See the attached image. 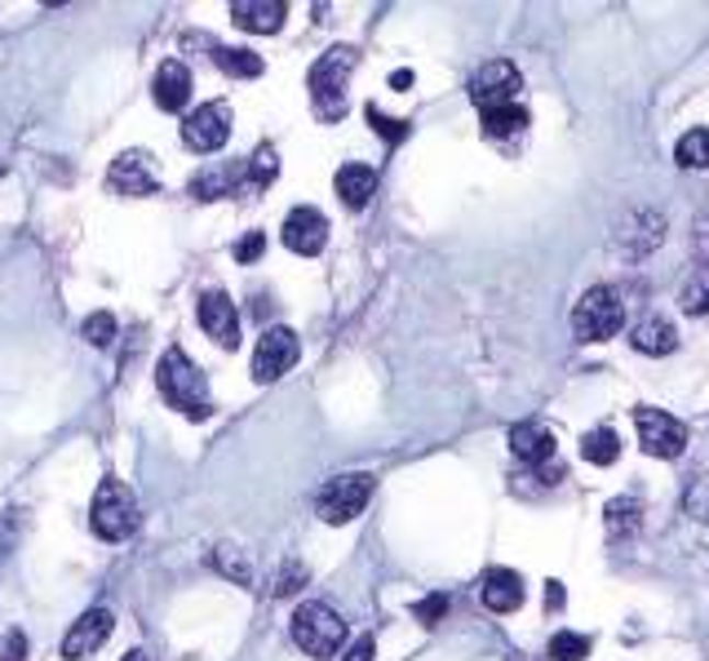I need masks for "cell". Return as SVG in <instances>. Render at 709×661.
I'll return each instance as SVG.
<instances>
[{
	"instance_id": "obj_1",
	"label": "cell",
	"mask_w": 709,
	"mask_h": 661,
	"mask_svg": "<svg viewBox=\"0 0 709 661\" xmlns=\"http://www.w3.org/2000/svg\"><path fill=\"white\" fill-rule=\"evenodd\" d=\"M156 386L165 395L169 408H178L182 417L191 422H204L213 417V395H209V378L200 373V365L182 351V347H169L156 365Z\"/></svg>"
},
{
	"instance_id": "obj_2",
	"label": "cell",
	"mask_w": 709,
	"mask_h": 661,
	"mask_svg": "<svg viewBox=\"0 0 709 661\" xmlns=\"http://www.w3.org/2000/svg\"><path fill=\"white\" fill-rule=\"evenodd\" d=\"M138 524H143V506L134 497V489L125 480L106 475L98 484V493H93V506H89L93 537H102V541H130L138 533Z\"/></svg>"
},
{
	"instance_id": "obj_3",
	"label": "cell",
	"mask_w": 709,
	"mask_h": 661,
	"mask_svg": "<svg viewBox=\"0 0 709 661\" xmlns=\"http://www.w3.org/2000/svg\"><path fill=\"white\" fill-rule=\"evenodd\" d=\"M354 71V49L350 45H333L315 67H311V102L319 121H341L346 116V80Z\"/></svg>"
},
{
	"instance_id": "obj_4",
	"label": "cell",
	"mask_w": 709,
	"mask_h": 661,
	"mask_svg": "<svg viewBox=\"0 0 709 661\" xmlns=\"http://www.w3.org/2000/svg\"><path fill=\"white\" fill-rule=\"evenodd\" d=\"M621 324H626V302L608 284H595L572 306V334H576V343H608V338L621 334Z\"/></svg>"
},
{
	"instance_id": "obj_5",
	"label": "cell",
	"mask_w": 709,
	"mask_h": 661,
	"mask_svg": "<svg viewBox=\"0 0 709 661\" xmlns=\"http://www.w3.org/2000/svg\"><path fill=\"white\" fill-rule=\"evenodd\" d=\"M289 635L306 657H333L346 643V621L328 604H297Z\"/></svg>"
},
{
	"instance_id": "obj_6",
	"label": "cell",
	"mask_w": 709,
	"mask_h": 661,
	"mask_svg": "<svg viewBox=\"0 0 709 661\" xmlns=\"http://www.w3.org/2000/svg\"><path fill=\"white\" fill-rule=\"evenodd\" d=\"M373 493H378V480L373 475H337V480H328L319 489L315 515L324 524H350V519L364 515V506L373 502Z\"/></svg>"
},
{
	"instance_id": "obj_7",
	"label": "cell",
	"mask_w": 709,
	"mask_h": 661,
	"mask_svg": "<svg viewBox=\"0 0 709 661\" xmlns=\"http://www.w3.org/2000/svg\"><path fill=\"white\" fill-rule=\"evenodd\" d=\"M634 430H639L643 453H652V458L669 462V458H683V449H687V426L674 413H665V408L639 404L634 408Z\"/></svg>"
},
{
	"instance_id": "obj_8",
	"label": "cell",
	"mask_w": 709,
	"mask_h": 661,
	"mask_svg": "<svg viewBox=\"0 0 709 661\" xmlns=\"http://www.w3.org/2000/svg\"><path fill=\"white\" fill-rule=\"evenodd\" d=\"M106 187L121 195H156L160 191V160L143 147H130L106 165Z\"/></svg>"
},
{
	"instance_id": "obj_9",
	"label": "cell",
	"mask_w": 709,
	"mask_h": 661,
	"mask_svg": "<svg viewBox=\"0 0 709 661\" xmlns=\"http://www.w3.org/2000/svg\"><path fill=\"white\" fill-rule=\"evenodd\" d=\"M226 138H230V107H226L222 98H213V102L195 107V112L182 121V143H187L195 156H213V152H222V147H226Z\"/></svg>"
},
{
	"instance_id": "obj_10",
	"label": "cell",
	"mask_w": 709,
	"mask_h": 661,
	"mask_svg": "<svg viewBox=\"0 0 709 661\" xmlns=\"http://www.w3.org/2000/svg\"><path fill=\"white\" fill-rule=\"evenodd\" d=\"M297 334L293 328H284V324H275V328H267V334L258 338V347H254V382H280L293 365H297Z\"/></svg>"
},
{
	"instance_id": "obj_11",
	"label": "cell",
	"mask_w": 709,
	"mask_h": 661,
	"mask_svg": "<svg viewBox=\"0 0 709 661\" xmlns=\"http://www.w3.org/2000/svg\"><path fill=\"white\" fill-rule=\"evenodd\" d=\"M470 98H475V107L484 112V107H502V102H519V89H524V76L515 63L497 58V63H484L475 76H470Z\"/></svg>"
},
{
	"instance_id": "obj_12",
	"label": "cell",
	"mask_w": 709,
	"mask_h": 661,
	"mask_svg": "<svg viewBox=\"0 0 709 661\" xmlns=\"http://www.w3.org/2000/svg\"><path fill=\"white\" fill-rule=\"evenodd\" d=\"M200 328H204V338L217 343L222 351L240 347V311H235V302L222 289L200 293Z\"/></svg>"
},
{
	"instance_id": "obj_13",
	"label": "cell",
	"mask_w": 709,
	"mask_h": 661,
	"mask_svg": "<svg viewBox=\"0 0 709 661\" xmlns=\"http://www.w3.org/2000/svg\"><path fill=\"white\" fill-rule=\"evenodd\" d=\"M280 236H284V245H289L293 254L315 258V254L328 245V217H324L319 209H311V204H297V209L284 217Z\"/></svg>"
},
{
	"instance_id": "obj_14",
	"label": "cell",
	"mask_w": 709,
	"mask_h": 661,
	"mask_svg": "<svg viewBox=\"0 0 709 661\" xmlns=\"http://www.w3.org/2000/svg\"><path fill=\"white\" fill-rule=\"evenodd\" d=\"M111 630H115L111 608H89V613H80V617L71 621V630L63 635V657H67V661L93 657V652L106 643V635H111Z\"/></svg>"
},
{
	"instance_id": "obj_15",
	"label": "cell",
	"mask_w": 709,
	"mask_h": 661,
	"mask_svg": "<svg viewBox=\"0 0 709 661\" xmlns=\"http://www.w3.org/2000/svg\"><path fill=\"white\" fill-rule=\"evenodd\" d=\"M249 191V160H230V165H209L191 178L195 200H222V195H240Z\"/></svg>"
},
{
	"instance_id": "obj_16",
	"label": "cell",
	"mask_w": 709,
	"mask_h": 661,
	"mask_svg": "<svg viewBox=\"0 0 709 661\" xmlns=\"http://www.w3.org/2000/svg\"><path fill=\"white\" fill-rule=\"evenodd\" d=\"M661 236H665V223H661L656 209H634V213L626 217V227L617 232L626 258H648V254H656Z\"/></svg>"
},
{
	"instance_id": "obj_17",
	"label": "cell",
	"mask_w": 709,
	"mask_h": 661,
	"mask_svg": "<svg viewBox=\"0 0 709 661\" xmlns=\"http://www.w3.org/2000/svg\"><path fill=\"white\" fill-rule=\"evenodd\" d=\"M151 98H156L160 112H169V116L187 112V102H191V71H187V63H178V58L160 63V71L151 80Z\"/></svg>"
},
{
	"instance_id": "obj_18",
	"label": "cell",
	"mask_w": 709,
	"mask_h": 661,
	"mask_svg": "<svg viewBox=\"0 0 709 661\" xmlns=\"http://www.w3.org/2000/svg\"><path fill=\"white\" fill-rule=\"evenodd\" d=\"M230 19L240 32H254V36H275L289 19V5L284 0H235L230 5Z\"/></svg>"
},
{
	"instance_id": "obj_19",
	"label": "cell",
	"mask_w": 709,
	"mask_h": 661,
	"mask_svg": "<svg viewBox=\"0 0 709 661\" xmlns=\"http://www.w3.org/2000/svg\"><path fill=\"white\" fill-rule=\"evenodd\" d=\"M510 453L528 467H541V462H554V435L545 422H519L510 430Z\"/></svg>"
},
{
	"instance_id": "obj_20",
	"label": "cell",
	"mask_w": 709,
	"mask_h": 661,
	"mask_svg": "<svg viewBox=\"0 0 709 661\" xmlns=\"http://www.w3.org/2000/svg\"><path fill=\"white\" fill-rule=\"evenodd\" d=\"M333 187H337V200H341V204L364 209V204L373 200V191H378V169H373V165H360V160H350V165L337 169Z\"/></svg>"
},
{
	"instance_id": "obj_21",
	"label": "cell",
	"mask_w": 709,
	"mask_h": 661,
	"mask_svg": "<svg viewBox=\"0 0 709 661\" xmlns=\"http://www.w3.org/2000/svg\"><path fill=\"white\" fill-rule=\"evenodd\" d=\"M480 121H484V134L493 138V143H519L524 138V130H528V107L524 102H502V107H484L480 112Z\"/></svg>"
},
{
	"instance_id": "obj_22",
	"label": "cell",
	"mask_w": 709,
	"mask_h": 661,
	"mask_svg": "<svg viewBox=\"0 0 709 661\" xmlns=\"http://www.w3.org/2000/svg\"><path fill=\"white\" fill-rule=\"evenodd\" d=\"M630 343H634V351L661 360V356H669V351L678 347V328H674V320H665V315H643V320L634 324Z\"/></svg>"
},
{
	"instance_id": "obj_23",
	"label": "cell",
	"mask_w": 709,
	"mask_h": 661,
	"mask_svg": "<svg viewBox=\"0 0 709 661\" xmlns=\"http://www.w3.org/2000/svg\"><path fill=\"white\" fill-rule=\"evenodd\" d=\"M484 604L493 613H515L524 604V578L515 569H493L484 578Z\"/></svg>"
},
{
	"instance_id": "obj_24",
	"label": "cell",
	"mask_w": 709,
	"mask_h": 661,
	"mask_svg": "<svg viewBox=\"0 0 709 661\" xmlns=\"http://www.w3.org/2000/svg\"><path fill=\"white\" fill-rule=\"evenodd\" d=\"M213 63L235 80H254V76L267 71V63L254 49H235V45H213Z\"/></svg>"
},
{
	"instance_id": "obj_25",
	"label": "cell",
	"mask_w": 709,
	"mask_h": 661,
	"mask_svg": "<svg viewBox=\"0 0 709 661\" xmlns=\"http://www.w3.org/2000/svg\"><path fill=\"white\" fill-rule=\"evenodd\" d=\"M581 453H585V462H595V467H612L617 453H621V439H617L612 426H595V430H585Z\"/></svg>"
},
{
	"instance_id": "obj_26",
	"label": "cell",
	"mask_w": 709,
	"mask_h": 661,
	"mask_svg": "<svg viewBox=\"0 0 709 661\" xmlns=\"http://www.w3.org/2000/svg\"><path fill=\"white\" fill-rule=\"evenodd\" d=\"M604 519H608V533H612L617 541L634 537V533H639V524H643V515H639V502H634V497H612V502H608V511H604Z\"/></svg>"
},
{
	"instance_id": "obj_27",
	"label": "cell",
	"mask_w": 709,
	"mask_h": 661,
	"mask_svg": "<svg viewBox=\"0 0 709 661\" xmlns=\"http://www.w3.org/2000/svg\"><path fill=\"white\" fill-rule=\"evenodd\" d=\"M678 306H683L687 315H709V262H700V267L683 280V289H678Z\"/></svg>"
},
{
	"instance_id": "obj_28",
	"label": "cell",
	"mask_w": 709,
	"mask_h": 661,
	"mask_svg": "<svg viewBox=\"0 0 709 661\" xmlns=\"http://www.w3.org/2000/svg\"><path fill=\"white\" fill-rule=\"evenodd\" d=\"M674 160L683 169H709V130H687L674 147Z\"/></svg>"
},
{
	"instance_id": "obj_29",
	"label": "cell",
	"mask_w": 709,
	"mask_h": 661,
	"mask_svg": "<svg viewBox=\"0 0 709 661\" xmlns=\"http://www.w3.org/2000/svg\"><path fill=\"white\" fill-rule=\"evenodd\" d=\"M275 178H280V156H275L271 143H262V147L249 156V191H267Z\"/></svg>"
},
{
	"instance_id": "obj_30",
	"label": "cell",
	"mask_w": 709,
	"mask_h": 661,
	"mask_svg": "<svg viewBox=\"0 0 709 661\" xmlns=\"http://www.w3.org/2000/svg\"><path fill=\"white\" fill-rule=\"evenodd\" d=\"M589 657V639L576 630H559L550 639V661H585Z\"/></svg>"
},
{
	"instance_id": "obj_31",
	"label": "cell",
	"mask_w": 709,
	"mask_h": 661,
	"mask_svg": "<svg viewBox=\"0 0 709 661\" xmlns=\"http://www.w3.org/2000/svg\"><path fill=\"white\" fill-rule=\"evenodd\" d=\"M213 569L226 573L230 582H240V586H254V573H249V564L240 556H235V546H217L213 550Z\"/></svg>"
},
{
	"instance_id": "obj_32",
	"label": "cell",
	"mask_w": 709,
	"mask_h": 661,
	"mask_svg": "<svg viewBox=\"0 0 709 661\" xmlns=\"http://www.w3.org/2000/svg\"><path fill=\"white\" fill-rule=\"evenodd\" d=\"M80 334H85L93 347H111V343H115V315H111V311H93V315L80 324Z\"/></svg>"
},
{
	"instance_id": "obj_33",
	"label": "cell",
	"mask_w": 709,
	"mask_h": 661,
	"mask_svg": "<svg viewBox=\"0 0 709 661\" xmlns=\"http://www.w3.org/2000/svg\"><path fill=\"white\" fill-rule=\"evenodd\" d=\"M364 121H369V125H373V130H378V134H382V138H386L391 147L408 138V125H404V121H391V116L382 112V107H373V102L364 107Z\"/></svg>"
},
{
	"instance_id": "obj_34",
	"label": "cell",
	"mask_w": 709,
	"mask_h": 661,
	"mask_svg": "<svg viewBox=\"0 0 709 661\" xmlns=\"http://www.w3.org/2000/svg\"><path fill=\"white\" fill-rule=\"evenodd\" d=\"M302 586H306V564L289 560V564L280 569V578H275V595H280V600H289V595H297Z\"/></svg>"
},
{
	"instance_id": "obj_35",
	"label": "cell",
	"mask_w": 709,
	"mask_h": 661,
	"mask_svg": "<svg viewBox=\"0 0 709 661\" xmlns=\"http://www.w3.org/2000/svg\"><path fill=\"white\" fill-rule=\"evenodd\" d=\"M687 515L709 524V475H700L691 489H687Z\"/></svg>"
},
{
	"instance_id": "obj_36",
	"label": "cell",
	"mask_w": 709,
	"mask_h": 661,
	"mask_svg": "<svg viewBox=\"0 0 709 661\" xmlns=\"http://www.w3.org/2000/svg\"><path fill=\"white\" fill-rule=\"evenodd\" d=\"M413 613H417V621H421V626H435V621L448 613V595H426V600H417V604H413Z\"/></svg>"
},
{
	"instance_id": "obj_37",
	"label": "cell",
	"mask_w": 709,
	"mask_h": 661,
	"mask_svg": "<svg viewBox=\"0 0 709 661\" xmlns=\"http://www.w3.org/2000/svg\"><path fill=\"white\" fill-rule=\"evenodd\" d=\"M262 249H267V236L262 232H249V236L235 240V262H258Z\"/></svg>"
},
{
	"instance_id": "obj_38",
	"label": "cell",
	"mask_w": 709,
	"mask_h": 661,
	"mask_svg": "<svg viewBox=\"0 0 709 661\" xmlns=\"http://www.w3.org/2000/svg\"><path fill=\"white\" fill-rule=\"evenodd\" d=\"M23 657H27V635L5 630V639H0V661H23Z\"/></svg>"
},
{
	"instance_id": "obj_39",
	"label": "cell",
	"mask_w": 709,
	"mask_h": 661,
	"mask_svg": "<svg viewBox=\"0 0 709 661\" xmlns=\"http://www.w3.org/2000/svg\"><path fill=\"white\" fill-rule=\"evenodd\" d=\"M378 657V643H373V635H360L350 648H346V657L341 661H373Z\"/></svg>"
},
{
	"instance_id": "obj_40",
	"label": "cell",
	"mask_w": 709,
	"mask_h": 661,
	"mask_svg": "<svg viewBox=\"0 0 709 661\" xmlns=\"http://www.w3.org/2000/svg\"><path fill=\"white\" fill-rule=\"evenodd\" d=\"M391 89H413V71H408V67L391 71Z\"/></svg>"
},
{
	"instance_id": "obj_41",
	"label": "cell",
	"mask_w": 709,
	"mask_h": 661,
	"mask_svg": "<svg viewBox=\"0 0 709 661\" xmlns=\"http://www.w3.org/2000/svg\"><path fill=\"white\" fill-rule=\"evenodd\" d=\"M545 600H550V608H563V586L550 582V586H545Z\"/></svg>"
},
{
	"instance_id": "obj_42",
	"label": "cell",
	"mask_w": 709,
	"mask_h": 661,
	"mask_svg": "<svg viewBox=\"0 0 709 661\" xmlns=\"http://www.w3.org/2000/svg\"><path fill=\"white\" fill-rule=\"evenodd\" d=\"M121 661H147V652H138V648H134V652H125Z\"/></svg>"
},
{
	"instance_id": "obj_43",
	"label": "cell",
	"mask_w": 709,
	"mask_h": 661,
	"mask_svg": "<svg viewBox=\"0 0 709 661\" xmlns=\"http://www.w3.org/2000/svg\"><path fill=\"white\" fill-rule=\"evenodd\" d=\"M0 178H5V165H0Z\"/></svg>"
}]
</instances>
